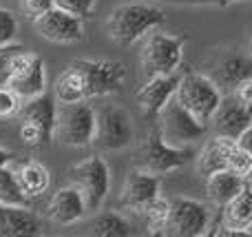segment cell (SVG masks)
<instances>
[{
	"instance_id": "d6986e66",
	"label": "cell",
	"mask_w": 252,
	"mask_h": 237,
	"mask_svg": "<svg viewBox=\"0 0 252 237\" xmlns=\"http://www.w3.org/2000/svg\"><path fill=\"white\" fill-rule=\"evenodd\" d=\"M42 233V220L29 206L0 204V237H38Z\"/></svg>"
},
{
	"instance_id": "7a4b0ae2",
	"label": "cell",
	"mask_w": 252,
	"mask_h": 237,
	"mask_svg": "<svg viewBox=\"0 0 252 237\" xmlns=\"http://www.w3.org/2000/svg\"><path fill=\"white\" fill-rule=\"evenodd\" d=\"M97 133V111L82 102H69V104L58 106V120H56V140L62 144L82 149L95 142Z\"/></svg>"
},
{
	"instance_id": "8d00e7d4",
	"label": "cell",
	"mask_w": 252,
	"mask_h": 237,
	"mask_svg": "<svg viewBox=\"0 0 252 237\" xmlns=\"http://www.w3.org/2000/svg\"><path fill=\"white\" fill-rule=\"evenodd\" d=\"M246 184L252 189V164H250V169H248V173H246Z\"/></svg>"
},
{
	"instance_id": "52a82bcc",
	"label": "cell",
	"mask_w": 252,
	"mask_h": 237,
	"mask_svg": "<svg viewBox=\"0 0 252 237\" xmlns=\"http://www.w3.org/2000/svg\"><path fill=\"white\" fill-rule=\"evenodd\" d=\"M190 146H173L161 137L159 129L148 131L146 140H144L142 149H139V169L155 173V175H166L170 171H177L184 164H188V160L192 158Z\"/></svg>"
},
{
	"instance_id": "5bb4252c",
	"label": "cell",
	"mask_w": 252,
	"mask_h": 237,
	"mask_svg": "<svg viewBox=\"0 0 252 237\" xmlns=\"http://www.w3.org/2000/svg\"><path fill=\"white\" fill-rule=\"evenodd\" d=\"M9 89L22 98V102L33 100V98L47 93V69H44V60L38 53L27 51L22 60L18 62L13 75L7 82Z\"/></svg>"
},
{
	"instance_id": "83f0119b",
	"label": "cell",
	"mask_w": 252,
	"mask_h": 237,
	"mask_svg": "<svg viewBox=\"0 0 252 237\" xmlns=\"http://www.w3.org/2000/svg\"><path fill=\"white\" fill-rule=\"evenodd\" d=\"M25 53H27V49L22 44H18L16 40L7 44H0V87H7L9 78L13 75L18 62L22 60Z\"/></svg>"
},
{
	"instance_id": "6da1fadb",
	"label": "cell",
	"mask_w": 252,
	"mask_h": 237,
	"mask_svg": "<svg viewBox=\"0 0 252 237\" xmlns=\"http://www.w3.org/2000/svg\"><path fill=\"white\" fill-rule=\"evenodd\" d=\"M164 22L166 16L161 9L146 2H126L115 7L106 18V34L120 47H130Z\"/></svg>"
},
{
	"instance_id": "8fae6325",
	"label": "cell",
	"mask_w": 252,
	"mask_h": 237,
	"mask_svg": "<svg viewBox=\"0 0 252 237\" xmlns=\"http://www.w3.org/2000/svg\"><path fill=\"white\" fill-rule=\"evenodd\" d=\"M135 124L126 109L118 104H109L102 111H97V133L95 142L104 151H120L133 142Z\"/></svg>"
},
{
	"instance_id": "ac0fdd59",
	"label": "cell",
	"mask_w": 252,
	"mask_h": 237,
	"mask_svg": "<svg viewBox=\"0 0 252 237\" xmlns=\"http://www.w3.org/2000/svg\"><path fill=\"white\" fill-rule=\"evenodd\" d=\"M252 222V189L246 184L237 198H232L221 208V222H219L215 235H250L248 226Z\"/></svg>"
},
{
	"instance_id": "74e56055",
	"label": "cell",
	"mask_w": 252,
	"mask_h": 237,
	"mask_svg": "<svg viewBox=\"0 0 252 237\" xmlns=\"http://www.w3.org/2000/svg\"><path fill=\"white\" fill-rule=\"evenodd\" d=\"M248 233L252 235V222H250V226H248Z\"/></svg>"
},
{
	"instance_id": "30bf717a",
	"label": "cell",
	"mask_w": 252,
	"mask_h": 237,
	"mask_svg": "<svg viewBox=\"0 0 252 237\" xmlns=\"http://www.w3.org/2000/svg\"><path fill=\"white\" fill-rule=\"evenodd\" d=\"M210 213L204 202L192 198L170 200L168 220H166V235L177 237H197L208 233Z\"/></svg>"
},
{
	"instance_id": "ffe728a7",
	"label": "cell",
	"mask_w": 252,
	"mask_h": 237,
	"mask_svg": "<svg viewBox=\"0 0 252 237\" xmlns=\"http://www.w3.org/2000/svg\"><path fill=\"white\" fill-rule=\"evenodd\" d=\"M244 189H246V177L230 171V169L215 171L213 175L206 177V193H208V200L219 208H223Z\"/></svg>"
},
{
	"instance_id": "277c9868",
	"label": "cell",
	"mask_w": 252,
	"mask_h": 237,
	"mask_svg": "<svg viewBox=\"0 0 252 237\" xmlns=\"http://www.w3.org/2000/svg\"><path fill=\"white\" fill-rule=\"evenodd\" d=\"M175 98H177L179 104L190 111L199 122L208 124L210 120H213V115L217 113L223 96H221L219 84L215 82L213 78L190 71V73H186L179 80Z\"/></svg>"
},
{
	"instance_id": "7c38bea8",
	"label": "cell",
	"mask_w": 252,
	"mask_h": 237,
	"mask_svg": "<svg viewBox=\"0 0 252 237\" xmlns=\"http://www.w3.org/2000/svg\"><path fill=\"white\" fill-rule=\"evenodd\" d=\"M35 31L40 38L53 44H73L80 42L84 35V22L82 18L73 16V13L64 11L60 7H51L33 20Z\"/></svg>"
},
{
	"instance_id": "7402d4cb",
	"label": "cell",
	"mask_w": 252,
	"mask_h": 237,
	"mask_svg": "<svg viewBox=\"0 0 252 237\" xmlns=\"http://www.w3.org/2000/svg\"><path fill=\"white\" fill-rule=\"evenodd\" d=\"M53 96H56L58 104L87 100V89H84L82 75L78 73V69L73 65H69V69H64L58 75L56 84H53Z\"/></svg>"
},
{
	"instance_id": "9c48e42d",
	"label": "cell",
	"mask_w": 252,
	"mask_h": 237,
	"mask_svg": "<svg viewBox=\"0 0 252 237\" xmlns=\"http://www.w3.org/2000/svg\"><path fill=\"white\" fill-rule=\"evenodd\" d=\"M157 120H159L157 129H159L161 137L173 146H190L192 142L204 137L206 133V124L199 122L188 109H184L177 102V98H173L161 109Z\"/></svg>"
},
{
	"instance_id": "4fadbf2b",
	"label": "cell",
	"mask_w": 252,
	"mask_h": 237,
	"mask_svg": "<svg viewBox=\"0 0 252 237\" xmlns=\"http://www.w3.org/2000/svg\"><path fill=\"white\" fill-rule=\"evenodd\" d=\"M157 198H159V175L135 167L126 175L122 193H120V208L142 215Z\"/></svg>"
},
{
	"instance_id": "f1b7e54d",
	"label": "cell",
	"mask_w": 252,
	"mask_h": 237,
	"mask_svg": "<svg viewBox=\"0 0 252 237\" xmlns=\"http://www.w3.org/2000/svg\"><path fill=\"white\" fill-rule=\"evenodd\" d=\"M168 208H170V202L159 198L142 213L146 217V226H148V233L151 235H166V220H168Z\"/></svg>"
},
{
	"instance_id": "2e32d148",
	"label": "cell",
	"mask_w": 252,
	"mask_h": 237,
	"mask_svg": "<svg viewBox=\"0 0 252 237\" xmlns=\"http://www.w3.org/2000/svg\"><path fill=\"white\" fill-rule=\"evenodd\" d=\"M87 213H89L87 202H84L82 193H80L73 184L58 189L56 193L49 198L47 208H44L47 220H51L53 224H60V226L78 224Z\"/></svg>"
},
{
	"instance_id": "1f68e13d",
	"label": "cell",
	"mask_w": 252,
	"mask_h": 237,
	"mask_svg": "<svg viewBox=\"0 0 252 237\" xmlns=\"http://www.w3.org/2000/svg\"><path fill=\"white\" fill-rule=\"evenodd\" d=\"M18 35V20L9 9L0 7V44L13 42Z\"/></svg>"
},
{
	"instance_id": "44dd1931",
	"label": "cell",
	"mask_w": 252,
	"mask_h": 237,
	"mask_svg": "<svg viewBox=\"0 0 252 237\" xmlns=\"http://www.w3.org/2000/svg\"><path fill=\"white\" fill-rule=\"evenodd\" d=\"M13 171H16L20 186L25 189V193L29 195L31 200L44 195L49 191V186H51V173H49V169L44 167V164L35 162V160L20 162Z\"/></svg>"
},
{
	"instance_id": "8992f818",
	"label": "cell",
	"mask_w": 252,
	"mask_h": 237,
	"mask_svg": "<svg viewBox=\"0 0 252 237\" xmlns=\"http://www.w3.org/2000/svg\"><path fill=\"white\" fill-rule=\"evenodd\" d=\"M69 177H71V184L82 193L84 202L89 206V213L100 211L111 191V171L106 160L100 158V155L84 158L82 162L71 167Z\"/></svg>"
},
{
	"instance_id": "f35d334b",
	"label": "cell",
	"mask_w": 252,
	"mask_h": 237,
	"mask_svg": "<svg viewBox=\"0 0 252 237\" xmlns=\"http://www.w3.org/2000/svg\"><path fill=\"white\" fill-rule=\"evenodd\" d=\"M250 53H252V40H250Z\"/></svg>"
},
{
	"instance_id": "836d02e7",
	"label": "cell",
	"mask_w": 252,
	"mask_h": 237,
	"mask_svg": "<svg viewBox=\"0 0 252 237\" xmlns=\"http://www.w3.org/2000/svg\"><path fill=\"white\" fill-rule=\"evenodd\" d=\"M232 93H235V96L239 98L241 102H246V104H250V106H252V78L244 80V82H241L239 87L232 89Z\"/></svg>"
},
{
	"instance_id": "d6a6232c",
	"label": "cell",
	"mask_w": 252,
	"mask_h": 237,
	"mask_svg": "<svg viewBox=\"0 0 252 237\" xmlns=\"http://www.w3.org/2000/svg\"><path fill=\"white\" fill-rule=\"evenodd\" d=\"M20 7H22V11H25L27 18L35 20V18L42 16L44 11L56 7V0H20Z\"/></svg>"
},
{
	"instance_id": "e575fe53",
	"label": "cell",
	"mask_w": 252,
	"mask_h": 237,
	"mask_svg": "<svg viewBox=\"0 0 252 237\" xmlns=\"http://www.w3.org/2000/svg\"><path fill=\"white\" fill-rule=\"evenodd\" d=\"M237 142H239V146L246 151V153L252 155V122L241 131V135L237 137Z\"/></svg>"
},
{
	"instance_id": "4316f807",
	"label": "cell",
	"mask_w": 252,
	"mask_h": 237,
	"mask_svg": "<svg viewBox=\"0 0 252 237\" xmlns=\"http://www.w3.org/2000/svg\"><path fill=\"white\" fill-rule=\"evenodd\" d=\"M221 169H226V160H223V151H221V144H219V137L215 135L213 140L199 151L197 171H199V175L208 177V175H213L215 171H221Z\"/></svg>"
},
{
	"instance_id": "f546056e",
	"label": "cell",
	"mask_w": 252,
	"mask_h": 237,
	"mask_svg": "<svg viewBox=\"0 0 252 237\" xmlns=\"http://www.w3.org/2000/svg\"><path fill=\"white\" fill-rule=\"evenodd\" d=\"M22 98L18 96L13 89L9 87H0V118H11V115H18L22 109Z\"/></svg>"
},
{
	"instance_id": "603a6c76",
	"label": "cell",
	"mask_w": 252,
	"mask_h": 237,
	"mask_svg": "<svg viewBox=\"0 0 252 237\" xmlns=\"http://www.w3.org/2000/svg\"><path fill=\"white\" fill-rule=\"evenodd\" d=\"M91 235H97V237H128V235H135V229L122 213L106 211V213H100V215L91 222Z\"/></svg>"
},
{
	"instance_id": "e0dca14e",
	"label": "cell",
	"mask_w": 252,
	"mask_h": 237,
	"mask_svg": "<svg viewBox=\"0 0 252 237\" xmlns=\"http://www.w3.org/2000/svg\"><path fill=\"white\" fill-rule=\"evenodd\" d=\"M213 127H215V135H223V137H237L241 135L246 127L252 122V106L241 102L235 93L221 98L217 113L213 115Z\"/></svg>"
},
{
	"instance_id": "d4e9b609",
	"label": "cell",
	"mask_w": 252,
	"mask_h": 237,
	"mask_svg": "<svg viewBox=\"0 0 252 237\" xmlns=\"http://www.w3.org/2000/svg\"><path fill=\"white\" fill-rule=\"evenodd\" d=\"M248 78H252V58L248 56H230L219 65V80L226 87L235 89Z\"/></svg>"
},
{
	"instance_id": "484cf974",
	"label": "cell",
	"mask_w": 252,
	"mask_h": 237,
	"mask_svg": "<svg viewBox=\"0 0 252 237\" xmlns=\"http://www.w3.org/2000/svg\"><path fill=\"white\" fill-rule=\"evenodd\" d=\"M217 137H219V144H221V151H223L226 169H230V171L246 177V173H248V169L252 164V155L246 153L239 146V142L232 140V137H223V135H217Z\"/></svg>"
},
{
	"instance_id": "4dcf8cb0",
	"label": "cell",
	"mask_w": 252,
	"mask_h": 237,
	"mask_svg": "<svg viewBox=\"0 0 252 237\" xmlns=\"http://www.w3.org/2000/svg\"><path fill=\"white\" fill-rule=\"evenodd\" d=\"M97 0H56V7L64 9V11L73 13L78 18H91L93 11H95Z\"/></svg>"
},
{
	"instance_id": "ba28073f",
	"label": "cell",
	"mask_w": 252,
	"mask_h": 237,
	"mask_svg": "<svg viewBox=\"0 0 252 237\" xmlns=\"http://www.w3.org/2000/svg\"><path fill=\"white\" fill-rule=\"evenodd\" d=\"M71 65L82 75L87 100L102 98L109 93H118L126 80V67L120 60H75Z\"/></svg>"
},
{
	"instance_id": "5b68a950",
	"label": "cell",
	"mask_w": 252,
	"mask_h": 237,
	"mask_svg": "<svg viewBox=\"0 0 252 237\" xmlns=\"http://www.w3.org/2000/svg\"><path fill=\"white\" fill-rule=\"evenodd\" d=\"M184 44H186L184 35H173V34H166V31L153 29L142 47L144 73L148 78L151 75L177 73L179 65L184 60Z\"/></svg>"
},
{
	"instance_id": "cb8c5ba5",
	"label": "cell",
	"mask_w": 252,
	"mask_h": 237,
	"mask_svg": "<svg viewBox=\"0 0 252 237\" xmlns=\"http://www.w3.org/2000/svg\"><path fill=\"white\" fill-rule=\"evenodd\" d=\"M0 204L4 206H31V198L18 182V175L11 167L0 169Z\"/></svg>"
},
{
	"instance_id": "3957f363",
	"label": "cell",
	"mask_w": 252,
	"mask_h": 237,
	"mask_svg": "<svg viewBox=\"0 0 252 237\" xmlns=\"http://www.w3.org/2000/svg\"><path fill=\"white\" fill-rule=\"evenodd\" d=\"M20 137L29 146H42L56 137L58 100L56 96H42L27 100L20 109Z\"/></svg>"
},
{
	"instance_id": "9a60e30c",
	"label": "cell",
	"mask_w": 252,
	"mask_h": 237,
	"mask_svg": "<svg viewBox=\"0 0 252 237\" xmlns=\"http://www.w3.org/2000/svg\"><path fill=\"white\" fill-rule=\"evenodd\" d=\"M179 75L177 73H166V75H151L142 89L137 91L135 100H137L139 109L146 118H157L166 104L175 98L179 87Z\"/></svg>"
},
{
	"instance_id": "d590c367",
	"label": "cell",
	"mask_w": 252,
	"mask_h": 237,
	"mask_svg": "<svg viewBox=\"0 0 252 237\" xmlns=\"http://www.w3.org/2000/svg\"><path fill=\"white\" fill-rule=\"evenodd\" d=\"M16 151H11V149H7V146H2L0 144V169H4V167H11L13 162H16Z\"/></svg>"
}]
</instances>
